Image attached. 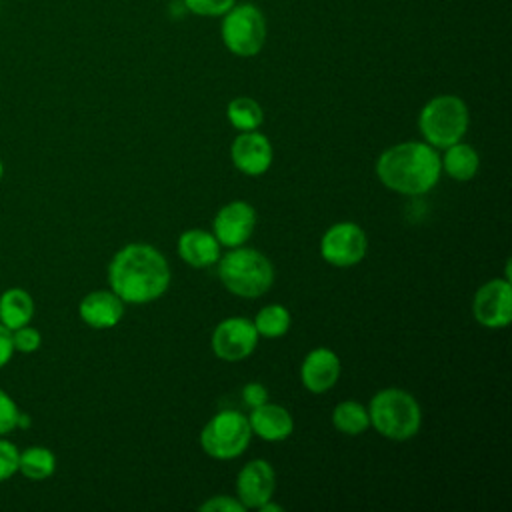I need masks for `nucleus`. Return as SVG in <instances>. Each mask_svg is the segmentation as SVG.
<instances>
[{
  "mask_svg": "<svg viewBox=\"0 0 512 512\" xmlns=\"http://www.w3.org/2000/svg\"><path fill=\"white\" fill-rule=\"evenodd\" d=\"M440 164L450 178H454L458 182H466L476 176L480 158H478V152L470 144L456 142L446 148L444 158H440Z\"/></svg>",
  "mask_w": 512,
  "mask_h": 512,
  "instance_id": "obj_19",
  "label": "nucleus"
},
{
  "mask_svg": "<svg viewBox=\"0 0 512 512\" xmlns=\"http://www.w3.org/2000/svg\"><path fill=\"white\" fill-rule=\"evenodd\" d=\"M20 450L14 442L0 436V482L10 480L18 472Z\"/></svg>",
  "mask_w": 512,
  "mask_h": 512,
  "instance_id": "obj_27",
  "label": "nucleus"
},
{
  "mask_svg": "<svg viewBox=\"0 0 512 512\" xmlns=\"http://www.w3.org/2000/svg\"><path fill=\"white\" fill-rule=\"evenodd\" d=\"M368 416L376 432L390 440H408L416 436L422 424V410L416 398L400 388L376 392L370 400Z\"/></svg>",
  "mask_w": 512,
  "mask_h": 512,
  "instance_id": "obj_4",
  "label": "nucleus"
},
{
  "mask_svg": "<svg viewBox=\"0 0 512 512\" xmlns=\"http://www.w3.org/2000/svg\"><path fill=\"white\" fill-rule=\"evenodd\" d=\"M78 314L90 328L106 330L122 320L124 302L112 290H94L80 300Z\"/></svg>",
  "mask_w": 512,
  "mask_h": 512,
  "instance_id": "obj_15",
  "label": "nucleus"
},
{
  "mask_svg": "<svg viewBox=\"0 0 512 512\" xmlns=\"http://www.w3.org/2000/svg\"><path fill=\"white\" fill-rule=\"evenodd\" d=\"M230 156L240 172L248 176H260L272 164V144L258 130H246L234 138Z\"/></svg>",
  "mask_w": 512,
  "mask_h": 512,
  "instance_id": "obj_13",
  "label": "nucleus"
},
{
  "mask_svg": "<svg viewBox=\"0 0 512 512\" xmlns=\"http://www.w3.org/2000/svg\"><path fill=\"white\" fill-rule=\"evenodd\" d=\"M32 316H34V300L24 288L14 286L0 294V322L6 328L16 330L20 326H26L30 324Z\"/></svg>",
  "mask_w": 512,
  "mask_h": 512,
  "instance_id": "obj_18",
  "label": "nucleus"
},
{
  "mask_svg": "<svg viewBox=\"0 0 512 512\" xmlns=\"http://www.w3.org/2000/svg\"><path fill=\"white\" fill-rule=\"evenodd\" d=\"M226 116H228V122L240 132L256 130L264 120L262 106L250 96H238L230 100L226 108Z\"/></svg>",
  "mask_w": 512,
  "mask_h": 512,
  "instance_id": "obj_22",
  "label": "nucleus"
},
{
  "mask_svg": "<svg viewBox=\"0 0 512 512\" xmlns=\"http://www.w3.org/2000/svg\"><path fill=\"white\" fill-rule=\"evenodd\" d=\"M248 424L252 434L260 436L268 442H280L286 440L294 430V420L290 412L278 404L264 402L256 408H252L248 416Z\"/></svg>",
  "mask_w": 512,
  "mask_h": 512,
  "instance_id": "obj_16",
  "label": "nucleus"
},
{
  "mask_svg": "<svg viewBox=\"0 0 512 512\" xmlns=\"http://www.w3.org/2000/svg\"><path fill=\"white\" fill-rule=\"evenodd\" d=\"M332 424L348 436H358L370 426V416L360 402L344 400L334 408Z\"/></svg>",
  "mask_w": 512,
  "mask_h": 512,
  "instance_id": "obj_21",
  "label": "nucleus"
},
{
  "mask_svg": "<svg viewBox=\"0 0 512 512\" xmlns=\"http://www.w3.org/2000/svg\"><path fill=\"white\" fill-rule=\"evenodd\" d=\"M30 416L18 408L12 396L0 388V436L14 432L16 428H28Z\"/></svg>",
  "mask_w": 512,
  "mask_h": 512,
  "instance_id": "obj_24",
  "label": "nucleus"
},
{
  "mask_svg": "<svg viewBox=\"0 0 512 512\" xmlns=\"http://www.w3.org/2000/svg\"><path fill=\"white\" fill-rule=\"evenodd\" d=\"M0 8H2V4H0Z\"/></svg>",
  "mask_w": 512,
  "mask_h": 512,
  "instance_id": "obj_33",
  "label": "nucleus"
},
{
  "mask_svg": "<svg viewBox=\"0 0 512 512\" xmlns=\"http://www.w3.org/2000/svg\"><path fill=\"white\" fill-rule=\"evenodd\" d=\"M218 278L236 296L258 298L274 282L272 262L254 248L236 246L218 258Z\"/></svg>",
  "mask_w": 512,
  "mask_h": 512,
  "instance_id": "obj_3",
  "label": "nucleus"
},
{
  "mask_svg": "<svg viewBox=\"0 0 512 512\" xmlns=\"http://www.w3.org/2000/svg\"><path fill=\"white\" fill-rule=\"evenodd\" d=\"M200 510H212V512H244L246 508L242 506V502L238 498H230V496H214L210 500H206L204 504H200Z\"/></svg>",
  "mask_w": 512,
  "mask_h": 512,
  "instance_id": "obj_28",
  "label": "nucleus"
},
{
  "mask_svg": "<svg viewBox=\"0 0 512 512\" xmlns=\"http://www.w3.org/2000/svg\"><path fill=\"white\" fill-rule=\"evenodd\" d=\"M12 344H14V352L32 354L40 348L42 334H40L38 328L26 324V326H20V328L12 330Z\"/></svg>",
  "mask_w": 512,
  "mask_h": 512,
  "instance_id": "obj_26",
  "label": "nucleus"
},
{
  "mask_svg": "<svg viewBox=\"0 0 512 512\" xmlns=\"http://www.w3.org/2000/svg\"><path fill=\"white\" fill-rule=\"evenodd\" d=\"M220 18V36L228 52L240 58H250L264 48L268 26L264 12L256 4L236 2Z\"/></svg>",
  "mask_w": 512,
  "mask_h": 512,
  "instance_id": "obj_6",
  "label": "nucleus"
},
{
  "mask_svg": "<svg viewBox=\"0 0 512 512\" xmlns=\"http://www.w3.org/2000/svg\"><path fill=\"white\" fill-rule=\"evenodd\" d=\"M340 376V358L330 348H314L300 366V380L306 390L322 394L330 390Z\"/></svg>",
  "mask_w": 512,
  "mask_h": 512,
  "instance_id": "obj_14",
  "label": "nucleus"
},
{
  "mask_svg": "<svg viewBox=\"0 0 512 512\" xmlns=\"http://www.w3.org/2000/svg\"><path fill=\"white\" fill-rule=\"evenodd\" d=\"M366 248V234L354 222H338L330 226L320 240L322 258L336 268L358 264L366 256Z\"/></svg>",
  "mask_w": 512,
  "mask_h": 512,
  "instance_id": "obj_8",
  "label": "nucleus"
},
{
  "mask_svg": "<svg viewBox=\"0 0 512 512\" xmlns=\"http://www.w3.org/2000/svg\"><path fill=\"white\" fill-rule=\"evenodd\" d=\"M440 172V156L428 142L396 144L384 150L376 162L378 180L406 196H420L432 190Z\"/></svg>",
  "mask_w": 512,
  "mask_h": 512,
  "instance_id": "obj_2",
  "label": "nucleus"
},
{
  "mask_svg": "<svg viewBox=\"0 0 512 512\" xmlns=\"http://www.w3.org/2000/svg\"><path fill=\"white\" fill-rule=\"evenodd\" d=\"M14 356V344H12V330L6 328L0 322V368H4Z\"/></svg>",
  "mask_w": 512,
  "mask_h": 512,
  "instance_id": "obj_30",
  "label": "nucleus"
},
{
  "mask_svg": "<svg viewBox=\"0 0 512 512\" xmlns=\"http://www.w3.org/2000/svg\"><path fill=\"white\" fill-rule=\"evenodd\" d=\"M472 314L486 328H504L512 320V288L508 278L482 284L472 302Z\"/></svg>",
  "mask_w": 512,
  "mask_h": 512,
  "instance_id": "obj_10",
  "label": "nucleus"
},
{
  "mask_svg": "<svg viewBox=\"0 0 512 512\" xmlns=\"http://www.w3.org/2000/svg\"><path fill=\"white\" fill-rule=\"evenodd\" d=\"M276 488V476L272 466L258 458L244 464L236 478V496L244 508H260L264 502L272 500Z\"/></svg>",
  "mask_w": 512,
  "mask_h": 512,
  "instance_id": "obj_12",
  "label": "nucleus"
},
{
  "mask_svg": "<svg viewBox=\"0 0 512 512\" xmlns=\"http://www.w3.org/2000/svg\"><path fill=\"white\" fill-rule=\"evenodd\" d=\"M254 326L258 336L264 338H280L288 332L290 328V312L280 306V304H270L264 306L256 318H254Z\"/></svg>",
  "mask_w": 512,
  "mask_h": 512,
  "instance_id": "obj_23",
  "label": "nucleus"
},
{
  "mask_svg": "<svg viewBox=\"0 0 512 512\" xmlns=\"http://www.w3.org/2000/svg\"><path fill=\"white\" fill-rule=\"evenodd\" d=\"M108 284L126 304H146L160 298L170 284V266L150 244H128L108 266Z\"/></svg>",
  "mask_w": 512,
  "mask_h": 512,
  "instance_id": "obj_1",
  "label": "nucleus"
},
{
  "mask_svg": "<svg viewBox=\"0 0 512 512\" xmlns=\"http://www.w3.org/2000/svg\"><path fill=\"white\" fill-rule=\"evenodd\" d=\"M182 4L190 14L218 18L224 16L236 4V0H182Z\"/></svg>",
  "mask_w": 512,
  "mask_h": 512,
  "instance_id": "obj_25",
  "label": "nucleus"
},
{
  "mask_svg": "<svg viewBox=\"0 0 512 512\" xmlns=\"http://www.w3.org/2000/svg\"><path fill=\"white\" fill-rule=\"evenodd\" d=\"M418 128L430 146L448 148L460 142L468 130V106L454 94L434 96L422 106Z\"/></svg>",
  "mask_w": 512,
  "mask_h": 512,
  "instance_id": "obj_5",
  "label": "nucleus"
},
{
  "mask_svg": "<svg viewBox=\"0 0 512 512\" xmlns=\"http://www.w3.org/2000/svg\"><path fill=\"white\" fill-rule=\"evenodd\" d=\"M56 470V456L50 448L46 446H28L26 450L20 452L18 458V472L32 480V482H42L50 478Z\"/></svg>",
  "mask_w": 512,
  "mask_h": 512,
  "instance_id": "obj_20",
  "label": "nucleus"
},
{
  "mask_svg": "<svg viewBox=\"0 0 512 512\" xmlns=\"http://www.w3.org/2000/svg\"><path fill=\"white\" fill-rule=\"evenodd\" d=\"M258 344V332L252 320L232 316L222 320L212 334V350L226 362L244 360L254 352Z\"/></svg>",
  "mask_w": 512,
  "mask_h": 512,
  "instance_id": "obj_9",
  "label": "nucleus"
},
{
  "mask_svg": "<svg viewBox=\"0 0 512 512\" xmlns=\"http://www.w3.org/2000/svg\"><path fill=\"white\" fill-rule=\"evenodd\" d=\"M256 228V212L244 200H234L222 206L214 216V236L220 246H242Z\"/></svg>",
  "mask_w": 512,
  "mask_h": 512,
  "instance_id": "obj_11",
  "label": "nucleus"
},
{
  "mask_svg": "<svg viewBox=\"0 0 512 512\" xmlns=\"http://www.w3.org/2000/svg\"><path fill=\"white\" fill-rule=\"evenodd\" d=\"M252 438L248 418L238 410H220L200 432L202 450L216 460L240 456Z\"/></svg>",
  "mask_w": 512,
  "mask_h": 512,
  "instance_id": "obj_7",
  "label": "nucleus"
},
{
  "mask_svg": "<svg viewBox=\"0 0 512 512\" xmlns=\"http://www.w3.org/2000/svg\"><path fill=\"white\" fill-rule=\"evenodd\" d=\"M178 254L192 268H208L220 258V242L214 234L192 228L180 234L178 238Z\"/></svg>",
  "mask_w": 512,
  "mask_h": 512,
  "instance_id": "obj_17",
  "label": "nucleus"
},
{
  "mask_svg": "<svg viewBox=\"0 0 512 512\" xmlns=\"http://www.w3.org/2000/svg\"><path fill=\"white\" fill-rule=\"evenodd\" d=\"M2 176H4V162H2V158H0V182H2Z\"/></svg>",
  "mask_w": 512,
  "mask_h": 512,
  "instance_id": "obj_32",
  "label": "nucleus"
},
{
  "mask_svg": "<svg viewBox=\"0 0 512 512\" xmlns=\"http://www.w3.org/2000/svg\"><path fill=\"white\" fill-rule=\"evenodd\" d=\"M258 510H262V512H282V506H278V504H274V502H264Z\"/></svg>",
  "mask_w": 512,
  "mask_h": 512,
  "instance_id": "obj_31",
  "label": "nucleus"
},
{
  "mask_svg": "<svg viewBox=\"0 0 512 512\" xmlns=\"http://www.w3.org/2000/svg\"><path fill=\"white\" fill-rule=\"evenodd\" d=\"M242 400H244L246 406L256 408V406L268 402V390L260 382H248L242 388Z\"/></svg>",
  "mask_w": 512,
  "mask_h": 512,
  "instance_id": "obj_29",
  "label": "nucleus"
}]
</instances>
